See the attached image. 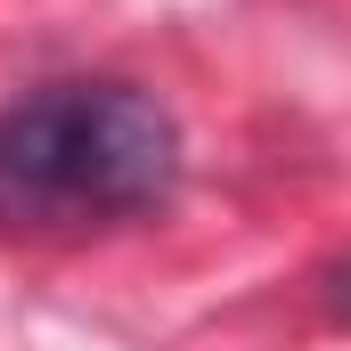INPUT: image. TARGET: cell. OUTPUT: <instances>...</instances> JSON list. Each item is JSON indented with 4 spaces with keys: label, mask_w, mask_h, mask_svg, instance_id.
I'll return each instance as SVG.
<instances>
[{
    "label": "cell",
    "mask_w": 351,
    "mask_h": 351,
    "mask_svg": "<svg viewBox=\"0 0 351 351\" xmlns=\"http://www.w3.org/2000/svg\"><path fill=\"white\" fill-rule=\"evenodd\" d=\"M180 188V123L139 82H49L0 106V229L82 237Z\"/></svg>",
    "instance_id": "obj_1"
}]
</instances>
